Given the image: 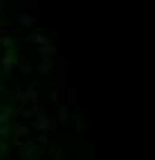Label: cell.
<instances>
[{
  "instance_id": "cell-1",
  "label": "cell",
  "mask_w": 155,
  "mask_h": 160,
  "mask_svg": "<svg viewBox=\"0 0 155 160\" xmlns=\"http://www.w3.org/2000/svg\"><path fill=\"white\" fill-rule=\"evenodd\" d=\"M35 158H37V155H35V145L30 143V145L25 148V160H35Z\"/></svg>"
}]
</instances>
